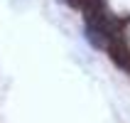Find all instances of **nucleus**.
Wrapping results in <instances>:
<instances>
[{
  "label": "nucleus",
  "instance_id": "1",
  "mask_svg": "<svg viewBox=\"0 0 130 123\" xmlns=\"http://www.w3.org/2000/svg\"><path fill=\"white\" fill-rule=\"evenodd\" d=\"M66 5H71V7H81V0H66Z\"/></svg>",
  "mask_w": 130,
  "mask_h": 123
}]
</instances>
